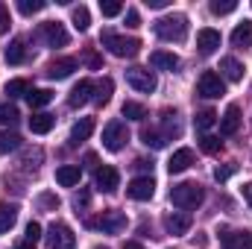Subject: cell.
I'll return each instance as SVG.
<instances>
[{"instance_id":"cell-1","label":"cell","mask_w":252,"mask_h":249,"mask_svg":"<svg viewBox=\"0 0 252 249\" xmlns=\"http://www.w3.org/2000/svg\"><path fill=\"white\" fill-rule=\"evenodd\" d=\"M156 35L161 41H176L182 44L188 38V18L185 15H164L156 21Z\"/></svg>"},{"instance_id":"cell-2","label":"cell","mask_w":252,"mask_h":249,"mask_svg":"<svg viewBox=\"0 0 252 249\" xmlns=\"http://www.w3.org/2000/svg\"><path fill=\"white\" fill-rule=\"evenodd\" d=\"M100 44L112 56H118V59H132V56L141 53V41L138 38H126V35H118V32H103L100 35Z\"/></svg>"},{"instance_id":"cell-3","label":"cell","mask_w":252,"mask_h":249,"mask_svg":"<svg viewBox=\"0 0 252 249\" xmlns=\"http://www.w3.org/2000/svg\"><path fill=\"white\" fill-rule=\"evenodd\" d=\"M202 199H205V193H202V185H196V182H179L170 187V202L176 208H196Z\"/></svg>"},{"instance_id":"cell-4","label":"cell","mask_w":252,"mask_h":249,"mask_svg":"<svg viewBox=\"0 0 252 249\" xmlns=\"http://www.w3.org/2000/svg\"><path fill=\"white\" fill-rule=\"evenodd\" d=\"M129 141V129H126L124 121H109L106 129H103V147L109 153H121Z\"/></svg>"},{"instance_id":"cell-5","label":"cell","mask_w":252,"mask_h":249,"mask_svg":"<svg viewBox=\"0 0 252 249\" xmlns=\"http://www.w3.org/2000/svg\"><path fill=\"white\" fill-rule=\"evenodd\" d=\"M196 94H199V97H208V100L223 97V94H226V82H223V76L214 73V70H205V73L199 76V82H196Z\"/></svg>"},{"instance_id":"cell-6","label":"cell","mask_w":252,"mask_h":249,"mask_svg":"<svg viewBox=\"0 0 252 249\" xmlns=\"http://www.w3.org/2000/svg\"><path fill=\"white\" fill-rule=\"evenodd\" d=\"M91 229H100V232H109V235H118L126 229V217L121 211H100V217L88 220Z\"/></svg>"},{"instance_id":"cell-7","label":"cell","mask_w":252,"mask_h":249,"mask_svg":"<svg viewBox=\"0 0 252 249\" xmlns=\"http://www.w3.org/2000/svg\"><path fill=\"white\" fill-rule=\"evenodd\" d=\"M126 82L135 88V91H141V94H153L156 91V73L153 70H147V67H129L126 70Z\"/></svg>"},{"instance_id":"cell-8","label":"cell","mask_w":252,"mask_h":249,"mask_svg":"<svg viewBox=\"0 0 252 249\" xmlns=\"http://www.w3.org/2000/svg\"><path fill=\"white\" fill-rule=\"evenodd\" d=\"M44 238H47V247L50 249H73L76 247V238H73L70 226H64V223H53Z\"/></svg>"},{"instance_id":"cell-9","label":"cell","mask_w":252,"mask_h":249,"mask_svg":"<svg viewBox=\"0 0 252 249\" xmlns=\"http://www.w3.org/2000/svg\"><path fill=\"white\" fill-rule=\"evenodd\" d=\"M153 193H156L153 176H138V179H132V182L126 185V196H129V199H138V202L153 199Z\"/></svg>"},{"instance_id":"cell-10","label":"cell","mask_w":252,"mask_h":249,"mask_svg":"<svg viewBox=\"0 0 252 249\" xmlns=\"http://www.w3.org/2000/svg\"><path fill=\"white\" fill-rule=\"evenodd\" d=\"M88 100H94V82H91V79H79V82L70 88V94H67V106H70V109H79V106H85Z\"/></svg>"},{"instance_id":"cell-11","label":"cell","mask_w":252,"mask_h":249,"mask_svg":"<svg viewBox=\"0 0 252 249\" xmlns=\"http://www.w3.org/2000/svg\"><path fill=\"white\" fill-rule=\"evenodd\" d=\"M94 182H97V187H100L103 193H115V190L121 187V173H118L115 167L103 164V167H97V176H94Z\"/></svg>"},{"instance_id":"cell-12","label":"cell","mask_w":252,"mask_h":249,"mask_svg":"<svg viewBox=\"0 0 252 249\" xmlns=\"http://www.w3.org/2000/svg\"><path fill=\"white\" fill-rule=\"evenodd\" d=\"M41 38H44L50 47H64V44H67V32H64V27L59 24V21L41 24Z\"/></svg>"},{"instance_id":"cell-13","label":"cell","mask_w":252,"mask_h":249,"mask_svg":"<svg viewBox=\"0 0 252 249\" xmlns=\"http://www.w3.org/2000/svg\"><path fill=\"white\" fill-rule=\"evenodd\" d=\"M217 47H220V32H217V30L205 27V30L196 32V50H199L202 56H211Z\"/></svg>"},{"instance_id":"cell-14","label":"cell","mask_w":252,"mask_h":249,"mask_svg":"<svg viewBox=\"0 0 252 249\" xmlns=\"http://www.w3.org/2000/svg\"><path fill=\"white\" fill-rule=\"evenodd\" d=\"M220 235H223V247L226 249H252V235L247 229H238V232L223 229Z\"/></svg>"},{"instance_id":"cell-15","label":"cell","mask_w":252,"mask_h":249,"mask_svg":"<svg viewBox=\"0 0 252 249\" xmlns=\"http://www.w3.org/2000/svg\"><path fill=\"white\" fill-rule=\"evenodd\" d=\"M190 164H193V150L182 147V150H176V153L170 156V161H167V170H170V176H173V173H185Z\"/></svg>"},{"instance_id":"cell-16","label":"cell","mask_w":252,"mask_h":249,"mask_svg":"<svg viewBox=\"0 0 252 249\" xmlns=\"http://www.w3.org/2000/svg\"><path fill=\"white\" fill-rule=\"evenodd\" d=\"M164 229H167L170 235H185L190 229V214H185V211L167 214V217H164Z\"/></svg>"},{"instance_id":"cell-17","label":"cell","mask_w":252,"mask_h":249,"mask_svg":"<svg viewBox=\"0 0 252 249\" xmlns=\"http://www.w3.org/2000/svg\"><path fill=\"white\" fill-rule=\"evenodd\" d=\"M73 70H76V59H70V56L56 59V62L47 64V76H50V79H67Z\"/></svg>"},{"instance_id":"cell-18","label":"cell","mask_w":252,"mask_h":249,"mask_svg":"<svg viewBox=\"0 0 252 249\" xmlns=\"http://www.w3.org/2000/svg\"><path fill=\"white\" fill-rule=\"evenodd\" d=\"M238 126H241V106H238V103H232V106L226 109L223 121H220V132H223V135H235V132H238Z\"/></svg>"},{"instance_id":"cell-19","label":"cell","mask_w":252,"mask_h":249,"mask_svg":"<svg viewBox=\"0 0 252 249\" xmlns=\"http://www.w3.org/2000/svg\"><path fill=\"white\" fill-rule=\"evenodd\" d=\"M94 132V121L91 118H79L76 124H73V129H70V147H76V144H82V141H88V135Z\"/></svg>"},{"instance_id":"cell-20","label":"cell","mask_w":252,"mask_h":249,"mask_svg":"<svg viewBox=\"0 0 252 249\" xmlns=\"http://www.w3.org/2000/svg\"><path fill=\"white\" fill-rule=\"evenodd\" d=\"M150 64L158 67V70H176L179 67V56L167 53V50H156V53H150Z\"/></svg>"},{"instance_id":"cell-21","label":"cell","mask_w":252,"mask_h":249,"mask_svg":"<svg viewBox=\"0 0 252 249\" xmlns=\"http://www.w3.org/2000/svg\"><path fill=\"white\" fill-rule=\"evenodd\" d=\"M220 70H223V76H226L229 82H241V79H244V73H247V70H244V64L238 62L235 56H226V59L220 62Z\"/></svg>"},{"instance_id":"cell-22","label":"cell","mask_w":252,"mask_h":249,"mask_svg":"<svg viewBox=\"0 0 252 249\" xmlns=\"http://www.w3.org/2000/svg\"><path fill=\"white\" fill-rule=\"evenodd\" d=\"M79 167L76 164H62L59 170H56V182L62 187H73V185H79Z\"/></svg>"},{"instance_id":"cell-23","label":"cell","mask_w":252,"mask_h":249,"mask_svg":"<svg viewBox=\"0 0 252 249\" xmlns=\"http://www.w3.org/2000/svg\"><path fill=\"white\" fill-rule=\"evenodd\" d=\"M53 126H56V118H53V115H47V112H38V115H32V118H30V129H32L35 135H47Z\"/></svg>"},{"instance_id":"cell-24","label":"cell","mask_w":252,"mask_h":249,"mask_svg":"<svg viewBox=\"0 0 252 249\" xmlns=\"http://www.w3.org/2000/svg\"><path fill=\"white\" fill-rule=\"evenodd\" d=\"M232 44H235V47H250L252 44V21H244V24L235 27V32H232Z\"/></svg>"},{"instance_id":"cell-25","label":"cell","mask_w":252,"mask_h":249,"mask_svg":"<svg viewBox=\"0 0 252 249\" xmlns=\"http://www.w3.org/2000/svg\"><path fill=\"white\" fill-rule=\"evenodd\" d=\"M24 59H27V47H24V41H21V38L9 41V47H6V62L9 64H21Z\"/></svg>"},{"instance_id":"cell-26","label":"cell","mask_w":252,"mask_h":249,"mask_svg":"<svg viewBox=\"0 0 252 249\" xmlns=\"http://www.w3.org/2000/svg\"><path fill=\"white\" fill-rule=\"evenodd\" d=\"M32 88H30V82L27 79H9L6 85H3V94H9V97H27Z\"/></svg>"},{"instance_id":"cell-27","label":"cell","mask_w":252,"mask_h":249,"mask_svg":"<svg viewBox=\"0 0 252 249\" xmlns=\"http://www.w3.org/2000/svg\"><path fill=\"white\" fill-rule=\"evenodd\" d=\"M94 91H97V94H94V103H97V106H106V103L112 100V91H115V82H112V79L106 76V79H103L100 85H94Z\"/></svg>"},{"instance_id":"cell-28","label":"cell","mask_w":252,"mask_h":249,"mask_svg":"<svg viewBox=\"0 0 252 249\" xmlns=\"http://www.w3.org/2000/svg\"><path fill=\"white\" fill-rule=\"evenodd\" d=\"M21 147V135L18 132H0V156H6V153H15Z\"/></svg>"},{"instance_id":"cell-29","label":"cell","mask_w":252,"mask_h":249,"mask_svg":"<svg viewBox=\"0 0 252 249\" xmlns=\"http://www.w3.org/2000/svg\"><path fill=\"white\" fill-rule=\"evenodd\" d=\"M15 220H18V208L0 202V232H9V229L15 226Z\"/></svg>"},{"instance_id":"cell-30","label":"cell","mask_w":252,"mask_h":249,"mask_svg":"<svg viewBox=\"0 0 252 249\" xmlns=\"http://www.w3.org/2000/svg\"><path fill=\"white\" fill-rule=\"evenodd\" d=\"M27 100H30L32 109H41V106H47V103L53 100V91H47V88H32V91L27 94Z\"/></svg>"},{"instance_id":"cell-31","label":"cell","mask_w":252,"mask_h":249,"mask_svg":"<svg viewBox=\"0 0 252 249\" xmlns=\"http://www.w3.org/2000/svg\"><path fill=\"white\" fill-rule=\"evenodd\" d=\"M141 141H144L147 147H153V150H161V147L167 144L164 132H156V129H144V132H141Z\"/></svg>"},{"instance_id":"cell-32","label":"cell","mask_w":252,"mask_h":249,"mask_svg":"<svg viewBox=\"0 0 252 249\" xmlns=\"http://www.w3.org/2000/svg\"><path fill=\"white\" fill-rule=\"evenodd\" d=\"M70 21H73V27H76L79 32H85V30H88V24H91V15H88V9H85V6H76V9L70 12Z\"/></svg>"},{"instance_id":"cell-33","label":"cell","mask_w":252,"mask_h":249,"mask_svg":"<svg viewBox=\"0 0 252 249\" xmlns=\"http://www.w3.org/2000/svg\"><path fill=\"white\" fill-rule=\"evenodd\" d=\"M121 112H124V118H129V121H144L147 118V109L141 103H132V100H126Z\"/></svg>"},{"instance_id":"cell-34","label":"cell","mask_w":252,"mask_h":249,"mask_svg":"<svg viewBox=\"0 0 252 249\" xmlns=\"http://www.w3.org/2000/svg\"><path fill=\"white\" fill-rule=\"evenodd\" d=\"M199 150L208 153V156H217V153L223 150V141L214 138V135H202V138H199Z\"/></svg>"},{"instance_id":"cell-35","label":"cell","mask_w":252,"mask_h":249,"mask_svg":"<svg viewBox=\"0 0 252 249\" xmlns=\"http://www.w3.org/2000/svg\"><path fill=\"white\" fill-rule=\"evenodd\" d=\"M18 109L15 106H9V103H0V126H15L18 124Z\"/></svg>"},{"instance_id":"cell-36","label":"cell","mask_w":252,"mask_h":249,"mask_svg":"<svg viewBox=\"0 0 252 249\" xmlns=\"http://www.w3.org/2000/svg\"><path fill=\"white\" fill-rule=\"evenodd\" d=\"M193 124H196V129H208V126L217 124V112H211V109H202V112L193 118Z\"/></svg>"},{"instance_id":"cell-37","label":"cell","mask_w":252,"mask_h":249,"mask_svg":"<svg viewBox=\"0 0 252 249\" xmlns=\"http://www.w3.org/2000/svg\"><path fill=\"white\" fill-rule=\"evenodd\" d=\"M47 3L44 0H18V9H21V15H35V12H41Z\"/></svg>"},{"instance_id":"cell-38","label":"cell","mask_w":252,"mask_h":249,"mask_svg":"<svg viewBox=\"0 0 252 249\" xmlns=\"http://www.w3.org/2000/svg\"><path fill=\"white\" fill-rule=\"evenodd\" d=\"M100 12H103L106 18H115V15L124 12V3H118V0H100Z\"/></svg>"},{"instance_id":"cell-39","label":"cell","mask_w":252,"mask_h":249,"mask_svg":"<svg viewBox=\"0 0 252 249\" xmlns=\"http://www.w3.org/2000/svg\"><path fill=\"white\" fill-rule=\"evenodd\" d=\"M235 9H238L235 0H214V3H211V12H214V15H232Z\"/></svg>"},{"instance_id":"cell-40","label":"cell","mask_w":252,"mask_h":249,"mask_svg":"<svg viewBox=\"0 0 252 249\" xmlns=\"http://www.w3.org/2000/svg\"><path fill=\"white\" fill-rule=\"evenodd\" d=\"M238 173V164H220L217 170H214V179L217 182H226V179H232Z\"/></svg>"},{"instance_id":"cell-41","label":"cell","mask_w":252,"mask_h":249,"mask_svg":"<svg viewBox=\"0 0 252 249\" xmlns=\"http://www.w3.org/2000/svg\"><path fill=\"white\" fill-rule=\"evenodd\" d=\"M24 235H27V244H35L38 238H41V226L32 220V223H27V229H24Z\"/></svg>"},{"instance_id":"cell-42","label":"cell","mask_w":252,"mask_h":249,"mask_svg":"<svg viewBox=\"0 0 252 249\" xmlns=\"http://www.w3.org/2000/svg\"><path fill=\"white\" fill-rule=\"evenodd\" d=\"M38 202H41V208H47V211H56V208H59V196H56V193H41Z\"/></svg>"},{"instance_id":"cell-43","label":"cell","mask_w":252,"mask_h":249,"mask_svg":"<svg viewBox=\"0 0 252 249\" xmlns=\"http://www.w3.org/2000/svg\"><path fill=\"white\" fill-rule=\"evenodd\" d=\"M88 202H91V193H88V190H79V193L73 196V205H76V211L88 208Z\"/></svg>"},{"instance_id":"cell-44","label":"cell","mask_w":252,"mask_h":249,"mask_svg":"<svg viewBox=\"0 0 252 249\" xmlns=\"http://www.w3.org/2000/svg\"><path fill=\"white\" fill-rule=\"evenodd\" d=\"M126 27H141V15H138V9H126Z\"/></svg>"},{"instance_id":"cell-45","label":"cell","mask_w":252,"mask_h":249,"mask_svg":"<svg viewBox=\"0 0 252 249\" xmlns=\"http://www.w3.org/2000/svg\"><path fill=\"white\" fill-rule=\"evenodd\" d=\"M9 24H12V21H9V9L0 3V35H3V32H9Z\"/></svg>"},{"instance_id":"cell-46","label":"cell","mask_w":252,"mask_h":249,"mask_svg":"<svg viewBox=\"0 0 252 249\" xmlns=\"http://www.w3.org/2000/svg\"><path fill=\"white\" fill-rule=\"evenodd\" d=\"M205 244H208V238H205V235L199 232V235L193 238V249H202V247H205Z\"/></svg>"},{"instance_id":"cell-47","label":"cell","mask_w":252,"mask_h":249,"mask_svg":"<svg viewBox=\"0 0 252 249\" xmlns=\"http://www.w3.org/2000/svg\"><path fill=\"white\" fill-rule=\"evenodd\" d=\"M167 3H170V0H147V6H150V9H164Z\"/></svg>"},{"instance_id":"cell-48","label":"cell","mask_w":252,"mask_h":249,"mask_svg":"<svg viewBox=\"0 0 252 249\" xmlns=\"http://www.w3.org/2000/svg\"><path fill=\"white\" fill-rule=\"evenodd\" d=\"M135 167H138V170H153V161H147V158H138V161H135Z\"/></svg>"},{"instance_id":"cell-49","label":"cell","mask_w":252,"mask_h":249,"mask_svg":"<svg viewBox=\"0 0 252 249\" xmlns=\"http://www.w3.org/2000/svg\"><path fill=\"white\" fill-rule=\"evenodd\" d=\"M244 199L250 202V208H252V182H247V185H244Z\"/></svg>"},{"instance_id":"cell-50","label":"cell","mask_w":252,"mask_h":249,"mask_svg":"<svg viewBox=\"0 0 252 249\" xmlns=\"http://www.w3.org/2000/svg\"><path fill=\"white\" fill-rule=\"evenodd\" d=\"M94 164H97V156H94V153H88V156H85V167H94Z\"/></svg>"},{"instance_id":"cell-51","label":"cell","mask_w":252,"mask_h":249,"mask_svg":"<svg viewBox=\"0 0 252 249\" xmlns=\"http://www.w3.org/2000/svg\"><path fill=\"white\" fill-rule=\"evenodd\" d=\"M85 59H88V64H91V67H100V59H97V56H94V53H88V56H85Z\"/></svg>"},{"instance_id":"cell-52","label":"cell","mask_w":252,"mask_h":249,"mask_svg":"<svg viewBox=\"0 0 252 249\" xmlns=\"http://www.w3.org/2000/svg\"><path fill=\"white\" fill-rule=\"evenodd\" d=\"M124 249H144L141 244H135V241H129V244H124Z\"/></svg>"},{"instance_id":"cell-53","label":"cell","mask_w":252,"mask_h":249,"mask_svg":"<svg viewBox=\"0 0 252 249\" xmlns=\"http://www.w3.org/2000/svg\"><path fill=\"white\" fill-rule=\"evenodd\" d=\"M15 249H35V244H27V241H24V244H18Z\"/></svg>"},{"instance_id":"cell-54","label":"cell","mask_w":252,"mask_h":249,"mask_svg":"<svg viewBox=\"0 0 252 249\" xmlns=\"http://www.w3.org/2000/svg\"><path fill=\"white\" fill-rule=\"evenodd\" d=\"M94 249H106V247H94Z\"/></svg>"}]
</instances>
